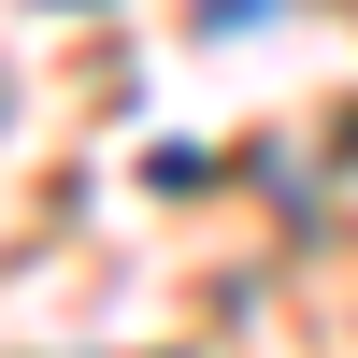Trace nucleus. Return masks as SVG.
Here are the masks:
<instances>
[{"mask_svg":"<svg viewBox=\"0 0 358 358\" xmlns=\"http://www.w3.org/2000/svg\"><path fill=\"white\" fill-rule=\"evenodd\" d=\"M57 15H72V0H57Z\"/></svg>","mask_w":358,"mask_h":358,"instance_id":"f257e3e1","label":"nucleus"}]
</instances>
